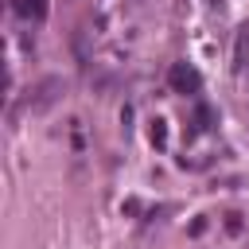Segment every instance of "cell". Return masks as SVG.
<instances>
[{"instance_id":"6da1fadb","label":"cell","mask_w":249,"mask_h":249,"mask_svg":"<svg viewBox=\"0 0 249 249\" xmlns=\"http://www.w3.org/2000/svg\"><path fill=\"white\" fill-rule=\"evenodd\" d=\"M58 89H62V82L58 78H43L39 86H35V97H31V109H47L54 97H58Z\"/></svg>"},{"instance_id":"3957f363","label":"cell","mask_w":249,"mask_h":249,"mask_svg":"<svg viewBox=\"0 0 249 249\" xmlns=\"http://www.w3.org/2000/svg\"><path fill=\"white\" fill-rule=\"evenodd\" d=\"M19 12H23L27 19H43V16H47V0H23Z\"/></svg>"},{"instance_id":"7a4b0ae2","label":"cell","mask_w":249,"mask_h":249,"mask_svg":"<svg viewBox=\"0 0 249 249\" xmlns=\"http://www.w3.org/2000/svg\"><path fill=\"white\" fill-rule=\"evenodd\" d=\"M171 82H175L179 89H198V74H195L191 66H183V62L171 70Z\"/></svg>"}]
</instances>
